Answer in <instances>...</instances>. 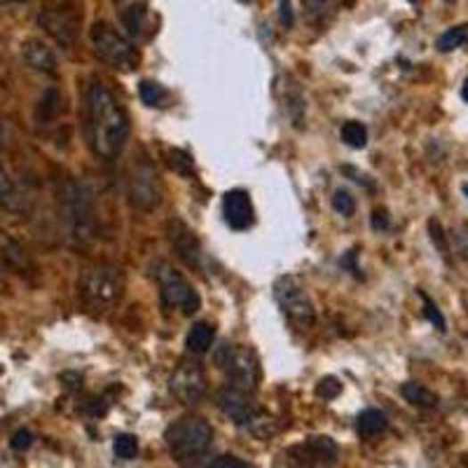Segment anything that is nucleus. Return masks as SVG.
I'll return each mask as SVG.
<instances>
[{
    "label": "nucleus",
    "instance_id": "b1692460",
    "mask_svg": "<svg viewBox=\"0 0 468 468\" xmlns=\"http://www.w3.org/2000/svg\"><path fill=\"white\" fill-rule=\"evenodd\" d=\"M138 96H141V101H144L145 106L160 108V106H164V103H167L168 92H167V87H162V85H160V82L141 80V85H138Z\"/></svg>",
    "mask_w": 468,
    "mask_h": 468
},
{
    "label": "nucleus",
    "instance_id": "a211bd4d",
    "mask_svg": "<svg viewBox=\"0 0 468 468\" xmlns=\"http://www.w3.org/2000/svg\"><path fill=\"white\" fill-rule=\"evenodd\" d=\"M389 429V419L387 415L382 410H374V407H368V410H363L356 419V431H358V436L361 438H374L384 433Z\"/></svg>",
    "mask_w": 468,
    "mask_h": 468
},
{
    "label": "nucleus",
    "instance_id": "c756f323",
    "mask_svg": "<svg viewBox=\"0 0 468 468\" xmlns=\"http://www.w3.org/2000/svg\"><path fill=\"white\" fill-rule=\"evenodd\" d=\"M417 295H419V298H422V302H424V316H426V321H429V324L433 325L436 331H440V333L447 331V324H445L443 312L438 309L436 302H433V300H431L429 295H426L424 291H422V288H417Z\"/></svg>",
    "mask_w": 468,
    "mask_h": 468
},
{
    "label": "nucleus",
    "instance_id": "20e7f679",
    "mask_svg": "<svg viewBox=\"0 0 468 468\" xmlns=\"http://www.w3.org/2000/svg\"><path fill=\"white\" fill-rule=\"evenodd\" d=\"M164 440L178 464H197L211 449L213 429L201 417H181L164 431Z\"/></svg>",
    "mask_w": 468,
    "mask_h": 468
},
{
    "label": "nucleus",
    "instance_id": "423d86ee",
    "mask_svg": "<svg viewBox=\"0 0 468 468\" xmlns=\"http://www.w3.org/2000/svg\"><path fill=\"white\" fill-rule=\"evenodd\" d=\"M150 275H152V279L160 286V298H162L164 307H168V309H181L185 316H193V314L200 312V293L194 291L193 283L174 265H168L167 260H155L150 265Z\"/></svg>",
    "mask_w": 468,
    "mask_h": 468
},
{
    "label": "nucleus",
    "instance_id": "9d476101",
    "mask_svg": "<svg viewBox=\"0 0 468 468\" xmlns=\"http://www.w3.org/2000/svg\"><path fill=\"white\" fill-rule=\"evenodd\" d=\"M162 181L157 174L155 164L148 157H138L131 162L129 178H127V197L131 206L138 211H155L162 204Z\"/></svg>",
    "mask_w": 468,
    "mask_h": 468
},
{
    "label": "nucleus",
    "instance_id": "dca6fc26",
    "mask_svg": "<svg viewBox=\"0 0 468 468\" xmlns=\"http://www.w3.org/2000/svg\"><path fill=\"white\" fill-rule=\"evenodd\" d=\"M21 59H24V63L29 69L45 75H54L56 66H59L52 47H47L43 40H36V37H31V40H26V43L21 45Z\"/></svg>",
    "mask_w": 468,
    "mask_h": 468
},
{
    "label": "nucleus",
    "instance_id": "37998d69",
    "mask_svg": "<svg viewBox=\"0 0 468 468\" xmlns=\"http://www.w3.org/2000/svg\"><path fill=\"white\" fill-rule=\"evenodd\" d=\"M0 373H3V368H0Z\"/></svg>",
    "mask_w": 468,
    "mask_h": 468
},
{
    "label": "nucleus",
    "instance_id": "ea45409f",
    "mask_svg": "<svg viewBox=\"0 0 468 468\" xmlns=\"http://www.w3.org/2000/svg\"><path fill=\"white\" fill-rule=\"evenodd\" d=\"M21 3H29V0H0V5H21Z\"/></svg>",
    "mask_w": 468,
    "mask_h": 468
},
{
    "label": "nucleus",
    "instance_id": "a878e982",
    "mask_svg": "<svg viewBox=\"0 0 468 468\" xmlns=\"http://www.w3.org/2000/svg\"><path fill=\"white\" fill-rule=\"evenodd\" d=\"M340 3L342 0H302V10L312 21H324V19H328L335 12V7Z\"/></svg>",
    "mask_w": 468,
    "mask_h": 468
},
{
    "label": "nucleus",
    "instance_id": "58836bf2",
    "mask_svg": "<svg viewBox=\"0 0 468 468\" xmlns=\"http://www.w3.org/2000/svg\"><path fill=\"white\" fill-rule=\"evenodd\" d=\"M5 144H7V129H5V125L0 122V150L5 148Z\"/></svg>",
    "mask_w": 468,
    "mask_h": 468
},
{
    "label": "nucleus",
    "instance_id": "cd10ccee",
    "mask_svg": "<svg viewBox=\"0 0 468 468\" xmlns=\"http://www.w3.org/2000/svg\"><path fill=\"white\" fill-rule=\"evenodd\" d=\"M167 162L168 167H171V171H176L178 176H183V178H190V176L194 174V162L193 157L187 155L185 150L181 148H171L167 152Z\"/></svg>",
    "mask_w": 468,
    "mask_h": 468
},
{
    "label": "nucleus",
    "instance_id": "5701e85b",
    "mask_svg": "<svg viewBox=\"0 0 468 468\" xmlns=\"http://www.w3.org/2000/svg\"><path fill=\"white\" fill-rule=\"evenodd\" d=\"M283 106H286V115L293 119L295 127H302L305 122V99H302V92L295 82H291L288 78V85H283Z\"/></svg>",
    "mask_w": 468,
    "mask_h": 468
},
{
    "label": "nucleus",
    "instance_id": "2eb2a0df",
    "mask_svg": "<svg viewBox=\"0 0 468 468\" xmlns=\"http://www.w3.org/2000/svg\"><path fill=\"white\" fill-rule=\"evenodd\" d=\"M223 213L225 223L230 225V230L243 232L253 227L256 223V211L246 190H230L223 197Z\"/></svg>",
    "mask_w": 468,
    "mask_h": 468
},
{
    "label": "nucleus",
    "instance_id": "7c9ffc66",
    "mask_svg": "<svg viewBox=\"0 0 468 468\" xmlns=\"http://www.w3.org/2000/svg\"><path fill=\"white\" fill-rule=\"evenodd\" d=\"M0 256H3V260L5 262H10V265H21V262H24V253H21V249H19L17 243L7 237L3 230H0Z\"/></svg>",
    "mask_w": 468,
    "mask_h": 468
},
{
    "label": "nucleus",
    "instance_id": "72a5a7b5",
    "mask_svg": "<svg viewBox=\"0 0 468 468\" xmlns=\"http://www.w3.org/2000/svg\"><path fill=\"white\" fill-rule=\"evenodd\" d=\"M31 445H33V433L29 429H19L12 436V440H10V447H12L14 452H24V449H29Z\"/></svg>",
    "mask_w": 468,
    "mask_h": 468
},
{
    "label": "nucleus",
    "instance_id": "0eeeda50",
    "mask_svg": "<svg viewBox=\"0 0 468 468\" xmlns=\"http://www.w3.org/2000/svg\"><path fill=\"white\" fill-rule=\"evenodd\" d=\"M213 363L234 387H242L246 391H256L258 389L260 361H258V354L250 347L223 342L218 349L213 351Z\"/></svg>",
    "mask_w": 468,
    "mask_h": 468
},
{
    "label": "nucleus",
    "instance_id": "6e6552de",
    "mask_svg": "<svg viewBox=\"0 0 468 468\" xmlns=\"http://www.w3.org/2000/svg\"><path fill=\"white\" fill-rule=\"evenodd\" d=\"M275 300L288 324L295 325L298 331L312 328L314 321H316V312H314V305L312 300H309V293H307V288L302 286V281L298 276H279L275 281Z\"/></svg>",
    "mask_w": 468,
    "mask_h": 468
},
{
    "label": "nucleus",
    "instance_id": "e433bc0d",
    "mask_svg": "<svg viewBox=\"0 0 468 468\" xmlns=\"http://www.w3.org/2000/svg\"><path fill=\"white\" fill-rule=\"evenodd\" d=\"M373 227L374 230H389V218L384 211H374L373 213Z\"/></svg>",
    "mask_w": 468,
    "mask_h": 468
},
{
    "label": "nucleus",
    "instance_id": "6ab92c4d",
    "mask_svg": "<svg viewBox=\"0 0 468 468\" xmlns=\"http://www.w3.org/2000/svg\"><path fill=\"white\" fill-rule=\"evenodd\" d=\"M122 24H125L127 33L134 40H141L148 29V10L144 3H131L127 10H122Z\"/></svg>",
    "mask_w": 468,
    "mask_h": 468
},
{
    "label": "nucleus",
    "instance_id": "c85d7f7f",
    "mask_svg": "<svg viewBox=\"0 0 468 468\" xmlns=\"http://www.w3.org/2000/svg\"><path fill=\"white\" fill-rule=\"evenodd\" d=\"M112 452L118 456L119 462H131L134 456L138 455V440L136 436H131V433H119L112 440Z\"/></svg>",
    "mask_w": 468,
    "mask_h": 468
},
{
    "label": "nucleus",
    "instance_id": "f3484780",
    "mask_svg": "<svg viewBox=\"0 0 468 468\" xmlns=\"http://www.w3.org/2000/svg\"><path fill=\"white\" fill-rule=\"evenodd\" d=\"M0 209L10 213L26 211V194L21 193V187L14 183V178L5 168H0Z\"/></svg>",
    "mask_w": 468,
    "mask_h": 468
},
{
    "label": "nucleus",
    "instance_id": "bb28decb",
    "mask_svg": "<svg viewBox=\"0 0 468 468\" xmlns=\"http://www.w3.org/2000/svg\"><path fill=\"white\" fill-rule=\"evenodd\" d=\"M342 141L349 148H356L361 150L368 145V129H365V125H361V122H344L342 125Z\"/></svg>",
    "mask_w": 468,
    "mask_h": 468
},
{
    "label": "nucleus",
    "instance_id": "f03ea898",
    "mask_svg": "<svg viewBox=\"0 0 468 468\" xmlns=\"http://www.w3.org/2000/svg\"><path fill=\"white\" fill-rule=\"evenodd\" d=\"M59 213L73 242L85 243L96 234V200L89 183L69 178L59 187Z\"/></svg>",
    "mask_w": 468,
    "mask_h": 468
},
{
    "label": "nucleus",
    "instance_id": "f257e3e1",
    "mask_svg": "<svg viewBox=\"0 0 468 468\" xmlns=\"http://www.w3.org/2000/svg\"><path fill=\"white\" fill-rule=\"evenodd\" d=\"M85 138L101 160H115L129 141V115L103 82L94 80L85 92Z\"/></svg>",
    "mask_w": 468,
    "mask_h": 468
},
{
    "label": "nucleus",
    "instance_id": "79ce46f5",
    "mask_svg": "<svg viewBox=\"0 0 468 468\" xmlns=\"http://www.w3.org/2000/svg\"><path fill=\"white\" fill-rule=\"evenodd\" d=\"M462 190H464V194H466V197H468V183H464Z\"/></svg>",
    "mask_w": 468,
    "mask_h": 468
},
{
    "label": "nucleus",
    "instance_id": "f8f14e48",
    "mask_svg": "<svg viewBox=\"0 0 468 468\" xmlns=\"http://www.w3.org/2000/svg\"><path fill=\"white\" fill-rule=\"evenodd\" d=\"M164 234H167L171 249L178 256V260H183L187 267L201 269L204 267V249H201V242L197 239L190 227L183 223L181 218H171L164 225Z\"/></svg>",
    "mask_w": 468,
    "mask_h": 468
},
{
    "label": "nucleus",
    "instance_id": "2f4dec72",
    "mask_svg": "<svg viewBox=\"0 0 468 468\" xmlns=\"http://www.w3.org/2000/svg\"><path fill=\"white\" fill-rule=\"evenodd\" d=\"M333 209L342 216H354L356 211V201L347 190H335L333 193Z\"/></svg>",
    "mask_w": 468,
    "mask_h": 468
},
{
    "label": "nucleus",
    "instance_id": "7ed1b4c3",
    "mask_svg": "<svg viewBox=\"0 0 468 468\" xmlns=\"http://www.w3.org/2000/svg\"><path fill=\"white\" fill-rule=\"evenodd\" d=\"M127 291V276L115 262H94L78 276V293L92 309H111Z\"/></svg>",
    "mask_w": 468,
    "mask_h": 468
},
{
    "label": "nucleus",
    "instance_id": "c9c22d12",
    "mask_svg": "<svg viewBox=\"0 0 468 468\" xmlns=\"http://www.w3.org/2000/svg\"><path fill=\"white\" fill-rule=\"evenodd\" d=\"M429 230H431V239H433V243H436L438 250H440V256L447 258V243H445V237H443V230H440V225H438L436 220H431Z\"/></svg>",
    "mask_w": 468,
    "mask_h": 468
},
{
    "label": "nucleus",
    "instance_id": "39448f33",
    "mask_svg": "<svg viewBox=\"0 0 468 468\" xmlns=\"http://www.w3.org/2000/svg\"><path fill=\"white\" fill-rule=\"evenodd\" d=\"M37 24L56 45L70 50L80 36L82 3L80 0H45L37 14Z\"/></svg>",
    "mask_w": 468,
    "mask_h": 468
},
{
    "label": "nucleus",
    "instance_id": "473e14b6",
    "mask_svg": "<svg viewBox=\"0 0 468 468\" xmlns=\"http://www.w3.org/2000/svg\"><path fill=\"white\" fill-rule=\"evenodd\" d=\"M342 393V384L335 380V377H325V380L318 382L316 396L324 400H335L337 396Z\"/></svg>",
    "mask_w": 468,
    "mask_h": 468
},
{
    "label": "nucleus",
    "instance_id": "412c9836",
    "mask_svg": "<svg viewBox=\"0 0 468 468\" xmlns=\"http://www.w3.org/2000/svg\"><path fill=\"white\" fill-rule=\"evenodd\" d=\"M59 112H62V92L56 87L45 89L40 101H37L36 119L40 125H50V122L59 118Z\"/></svg>",
    "mask_w": 468,
    "mask_h": 468
},
{
    "label": "nucleus",
    "instance_id": "aec40b11",
    "mask_svg": "<svg viewBox=\"0 0 468 468\" xmlns=\"http://www.w3.org/2000/svg\"><path fill=\"white\" fill-rule=\"evenodd\" d=\"M400 393H403V398H406L407 403H412L415 407H424V410H433V407H438V403H440L438 393H433L429 387L419 384V382H406V384L400 387Z\"/></svg>",
    "mask_w": 468,
    "mask_h": 468
},
{
    "label": "nucleus",
    "instance_id": "1a4fd4ad",
    "mask_svg": "<svg viewBox=\"0 0 468 468\" xmlns=\"http://www.w3.org/2000/svg\"><path fill=\"white\" fill-rule=\"evenodd\" d=\"M92 47L94 54L99 56L101 62L108 63L111 69L118 70H134L138 63L136 47L127 40L122 33H118L106 21H96L92 26Z\"/></svg>",
    "mask_w": 468,
    "mask_h": 468
},
{
    "label": "nucleus",
    "instance_id": "a19ab883",
    "mask_svg": "<svg viewBox=\"0 0 468 468\" xmlns=\"http://www.w3.org/2000/svg\"><path fill=\"white\" fill-rule=\"evenodd\" d=\"M462 99L468 103V78L464 80V85H462Z\"/></svg>",
    "mask_w": 468,
    "mask_h": 468
},
{
    "label": "nucleus",
    "instance_id": "f704fd0d",
    "mask_svg": "<svg viewBox=\"0 0 468 468\" xmlns=\"http://www.w3.org/2000/svg\"><path fill=\"white\" fill-rule=\"evenodd\" d=\"M206 466H211V468H249L250 464L242 462V459H237V456L225 455V456H216V459H211V462L206 464Z\"/></svg>",
    "mask_w": 468,
    "mask_h": 468
},
{
    "label": "nucleus",
    "instance_id": "4468645a",
    "mask_svg": "<svg viewBox=\"0 0 468 468\" xmlns=\"http://www.w3.org/2000/svg\"><path fill=\"white\" fill-rule=\"evenodd\" d=\"M286 455L293 456L295 464H300V466H328V464L337 462V445L331 438L314 436L307 438L302 445L288 449Z\"/></svg>",
    "mask_w": 468,
    "mask_h": 468
},
{
    "label": "nucleus",
    "instance_id": "4be33fe9",
    "mask_svg": "<svg viewBox=\"0 0 468 468\" xmlns=\"http://www.w3.org/2000/svg\"><path fill=\"white\" fill-rule=\"evenodd\" d=\"M213 340H216V328L211 324H194L187 333V351H193V354H206V351L211 349Z\"/></svg>",
    "mask_w": 468,
    "mask_h": 468
},
{
    "label": "nucleus",
    "instance_id": "ddd939ff",
    "mask_svg": "<svg viewBox=\"0 0 468 468\" xmlns=\"http://www.w3.org/2000/svg\"><path fill=\"white\" fill-rule=\"evenodd\" d=\"M171 393L181 400L183 406H193L204 398L206 374L200 363H181L171 377Z\"/></svg>",
    "mask_w": 468,
    "mask_h": 468
},
{
    "label": "nucleus",
    "instance_id": "9b49d317",
    "mask_svg": "<svg viewBox=\"0 0 468 468\" xmlns=\"http://www.w3.org/2000/svg\"><path fill=\"white\" fill-rule=\"evenodd\" d=\"M218 407L225 417H230L239 426H253L262 417L260 407L253 400V391H246L234 384H225L218 391Z\"/></svg>",
    "mask_w": 468,
    "mask_h": 468
},
{
    "label": "nucleus",
    "instance_id": "4c0bfd02",
    "mask_svg": "<svg viewBox=\"0 0 468 468\" xmlns=\"http://www.w3.org/2000/svg\"><path fill=\"white\" fill-rule=\"evenodd\" d=\"M281 24L293 26V12H291V5H288V3H281Z\"/></svg>",
    "mask_w": 468,
    "mask_h": 468
},
{
    "label": "nucleus",
    "instance_id": "393cba45",
    "mask_svg": "<svg viewBox=\"0 0 468 468\" xmlns=\"http://www.w3.org/2000/svg\"><path fill=\"white\" fill-rule=\"evenodd\" d=\"M464 45H468V24L452 26V29H447V31L436 40V47L440 52L459 50Z\"/></svg>",
    "mask_w": 468,
    "mask_h": 468
}]
</instances>
